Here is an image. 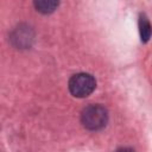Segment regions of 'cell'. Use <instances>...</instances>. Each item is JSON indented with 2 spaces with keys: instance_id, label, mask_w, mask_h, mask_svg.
<instances>
[{
  "instance_id": "cell-6",
  "label": "cell",
  "mask_w": 152,
  "mask_h": 152,
  "mask_svg": "<svg viewBox=\"0 0 152 152\" xmlns=\"http://www.w3.org/2000/svg\"><path fill=\"white\" fill-rule=\"evenodd\" d=\"M115 152H135V151L131 147H119L118 150H115Z\"/></svg>"
},
{
  "instance_id": "cell-1",
  "label": "cell",
  "mask_w": 152,
  "mask_h": 152,
  "mask_svg": "<svg viewBox=\"0 0 152 152\" xmlns=\"http://www.w3.org/2000/svg\"><path fill=\"white\" fill-rule=\"evenodd\" d=\"M81 122L89 131H99L108 122V112L101 104H89L81 113Z\"/></svg>"
},
{
  "instance_id": "cell-5",
  "label": "cell",
  "mask_w": 152,
  "mask_h": 152,
  "mask_svg": "<svg viewBox=\"0 0 152 152\" xmlns=\"http://www.w3.org/2000/svg\"><path fill=\"white\" fill-rule=\"evenodd\" d=\"M58 5H59V2L55 1V0H38V1L33 2L34 8L39 13H43V14L52 13L58 7Z\"/></svg>"
},
{
  "instance_id": "cell-2",
  "label": "cell",
  "mask_w": 152,
  "mask_h": 152,
  "mask_svg": "<svg viewBox=\"0 0 152 152\" xmlns=\"http://www.w3.org/2000/svg\"><path fill=\"white\" fill-rule=\"evenodd\" d=\"M69 91L75 97H87L89 96L96 88L95 78L87 72H78L71 76L69 80Z\"/></svg>"
},
{
  "instance_id": "cell-3",
  "label": "cell",
  "mask_w": 152,
  "mask_h": 152,
  "mask_svg": "<svg viewBox=\"0 0 152 152\" xmlns=\"http://www.w3.org/2000/svg\"><path fill=\"white\" fill-rule=\"evenodd\" d=\"M34 34L30 26L27 25H19L15 27L11 34V40L14 46L18 49H27L31 46L33 42Z\"/></svg>"
},
{
  "instance_id": "cell-4",
  "label": "cell",
  "mask_w": 152,
  "mask_h": 152,
  "mask_svg": "<svg viewBox=\"0 0 152 152\" xmlns=\"http://www.w3.org/2000/svg\"><path fill=\"white\" fill-rule=\"evenodd\" d=\"M139 34H140V40L142 43H147L152 36V25L146 17L145 13H140L139 15Z\"/></svg>"
}]
</instances>
